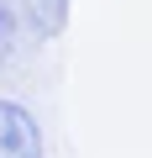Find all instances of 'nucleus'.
<instances>
[{
    "label": "nucleus",
    "instance_id": "obj_1",
    "mask_svg": "<svg viewBox=\"0 0 152 158\" xmlns=\"http://www.w3.org/2000/svg\"><path fill=\"white\" fill-rule=\"evenodd\" d=\"M42 127L21 100L0 95V158H42Z\"/></svg>",
    "mask_w": 152,
    "mask_h": 158
},
{
    "label": "nucleus",
    "instance_id": "obj_2",
    "mask_svg": "<svg viewBox=\"0 0 152 158\" xmlns=\"http://www.w3.org/2000/svg\"><path fill=\"white\" fill-rule=\"evenodd\" d=\"M11 53H16V16L0 6V63H6Z\"/></svg>",
    "mask_w": 152,
    "mask_h": 158
}]
</instances>
